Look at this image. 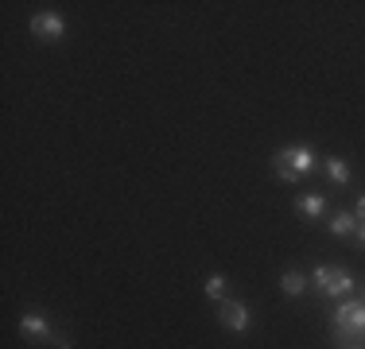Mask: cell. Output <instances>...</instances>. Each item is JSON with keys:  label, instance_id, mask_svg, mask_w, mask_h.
Segmentation results:
<instances>
[{"label": "cell", "instance_id": "6da1fadb", "mask_svg": "<svg viewBox=\"0 0 365 349\" xmlns=\"http://www.w3.org/2000/svg\"><path fill=\"white\" fill-rule=\"evenodd\" d=\"M330 334L342 349H358V342H365V303L350 299L342 307H334V322H330Z\"/></svg>", "mask_w": 365, "mask_h": 349}, {"label": "cell", "instance_id": "7a4b0ae2", "mask_svg": "<svg viewBox=\"0 0 365 349\" xmlns=\"http://www.w3.org/2000/svg\"><path fill=\"white\" fill-rule=\"evenodd\" d=\"M272 171L280 174L284 182H295V179L315 171V152H311V147H284V152L272 155Z\"/></svg>", "mask_w": 365, "mask_h": 349}, {"label": "cell", "instance_id": "3957f363", "mask_svg": "<svg viewBox=\"0 0 365 349\" xmlns=\"http://www.w3.org/2000/svg\"><path fill=\"white\" fill-rule=\"evenodd\" d=\"M315 287L323 295H350L354 291V276L346 272V268H330V264H323V268H315Z\"/></svg>", "mask_w": 365, "mask_h": 349}, {"label": "cell", "instance_id": "277c9868", "mask_svg": "<svg viewBox=\"0 0 365 349\" xmlns=\"http://www.w3.org/2000/svg\"><path fill=\"white\" fill-rule=\"evenodd\" d=\"M20 334L36 338V342H47V345H58V349H71L66 338H55V330L47 326V318H43L39 311H24L20 314Z\"/></svg>", "mask_w": 365, "mask_h": 349}, {"label": "cell", "instance_id": "5b68a950", "mask_svg": "<svg viewBox=\"0 0 365 349\" xmlns=\"http://www.w3.org/2000/svg\"><path fill=\"white\" fill-rule=\"evenodd\" d=\"M31 35H36V39H47V43H58L66 35V20L58 12H39L36 20H31Z\"/></svg>", "mask_w": 365, "mask_h": 349}, {"label": "cell", "instance_id": "8992f818", "mask_svg": "<svg viewBox=\"0 0 365 349\" xmlns=\"http://www.w3.org/2000/svg\"><path fill=\"white\" fill-rule=\"evenodd\" d=\"M249 322H253V318H249V307H245V303H222V326L225 330H233V334H245V330H249Z\"/></svg>", "mask_w": 365, "mask_h": 349}, {"label": "cell", "instance_id": "52a82bcc", "mask_svg": "<svg viewBox=\"0 0 365 349\" xmlns=\"http://www.w3.org/2000/svg\"><path fill=\"white\" fill-rule=\"evenodd\" d=\"M280 287H284V295H288V299H295V295L307 291V276H303V272H284Z\"/></svg>", "mask_w": 365, "mask_h": 349}, {"label": "cell", "instance_id": "ba28073f", "mask_svg": "<svg viewBox=\"0 0 365 349\" xmlns=\"http://www.w3.org/2000/svg\"><path fill=\"white\" fill-rule=\"evenodd\" d=\"M330 233L334 237H350V233H358V222H354V214H334V222H330Z\"/></svg>", "mask_w": 365, "mask_h": 349}, {"label": "cell", "instance_id": "9c48e42d", "mask_svg": "<svg viewBox=\"0 0 365 349\" xmlns=\"http://www.w3.org/2000/svg\"><path fill=\"white\" fill-rule=\"evenodd\" d=\"M327 174H330V182H338V187H346V182H350V163L346 160H327Z\"/></svg>", "mask_w": 365, "mask_h": 349}, {"label": "cell", "instance_id": "30bf717a", "mask_svg": "<svg viewBox=\"0 0 365 349\" xmlns=\"http://www.w3.org/2000/svg\"><path fill=\"white\" fill-rule=\"evenodd\" d=\"M323 206H327L323 194H303L299 202H295V209H299L303 217H319V214H323Z\"/></svg>", "mask_w": 365, "mask_h": 349}, {"label": "cell", "instance_id": "8fae6325", "mask_svg": "<svg viewBox=\"0 0 365 349\" xmlns=\"http://www.w3.org/2000/svg\"><path fill=\"white\" fill-rule=\"evenodd\" d=\"M225 295V276H210L206 279V299H222Z\"/></svg>", "mask_w": 365, "mask_h": 349}, {"label": "cell", "instance_id": "7c38bea8", "mask_svg": "<svg viewBox=\"0 0 365 349\" xmlns=\"http://www.w3.org/2000/svg\"><path fill=\"white\" fill-rule=\"evenodd\" d=\"M358 244H361V249H365V222L358 225Z\"/></svg>", "mask_w": 365, "mask_h": 349}, {"label": "cell", "instance_id": "4fadbf2b", "mask_svg": "<svg viewBox=\"0 0 365 349\" xmlns=\"http://www.w3.org/2000/svg\"><path fill=\"white\" fill-rule=\"evenodd\" d=\"M361 222H365V194H361Z\"/></svg>", "mask_w": 365, "mask_h": 349}]
</instances>
